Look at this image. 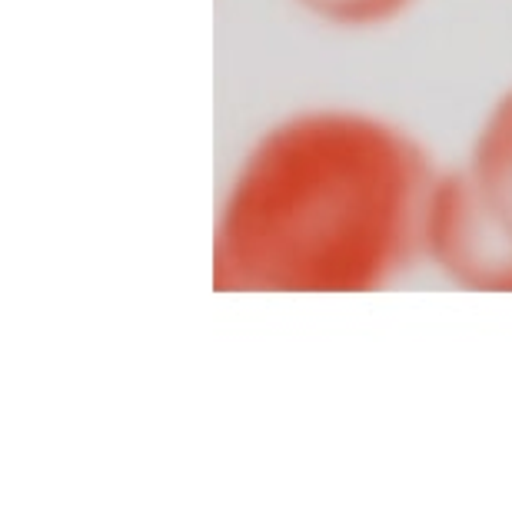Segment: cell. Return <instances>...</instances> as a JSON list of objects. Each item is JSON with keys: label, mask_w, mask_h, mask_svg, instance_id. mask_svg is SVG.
Listing matches in <instances>:
<instances>
[{"label": "cell", "mask_w": 512, "mask_h": 505, "mask_svg": "<svg viewBox=\"0 0 512 505\" xmlns=\"http://www.w3.org/2000/svg\"><path fill=\"white\" fill-rule=\"evenodd\" d=\"M303 4L336 24H380L403 10L409 0H303Z\"/></svg>", "instance_id": "3"}, {"label": "cell", "mask_w": 512, "mask_h": 505, "mask_svg": "<svg viewBox=\"0 0 512 505\" xmlns=\"http://www.w3.org/2000/svg\"><path fill=\"white\" fill-rule=\"evenodd\" d=\"M429 203L426 160L403 133L353 113L283 123L223 206L213 286L373 290L413 253Z\"/></svg>", "instance_id": "1"}, {"label": "cell", "mask_w": 512, "mask_h": 505, "mask_svg": "<svg viewBox=\"0 0 512 505\" xmlns=\"http://www.w3.org/2000/svg\"><path fill=\"white\" fill-rule=\"evenodd\" d=\"M426 240L456 283L512 293V94L466 167L433 190Z\"/></svg>", "instance_id": "2"}]
</instances>
